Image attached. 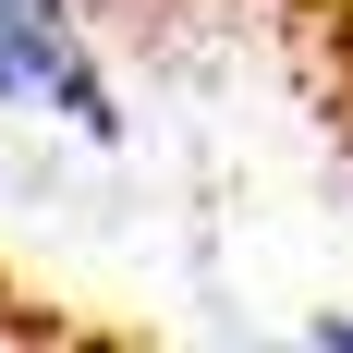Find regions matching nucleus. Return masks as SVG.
Wrapping results in <instances>:
<instances>
[{"label": "nucleus", "mask_w": 353, "mask_h": 353, "mask_svg": "<svg viewBox=\"0 0 353 353\" xmlns=\"http://www.w3.org/2000/svg\"><path fill=\"white\" fill-rule=\"evenodd\" d=\"M0 98H61L85 134L110 122V85L73 37V0H0Z\"/></svg>", "instance_id": "f257e3e1"}]
</instances>
